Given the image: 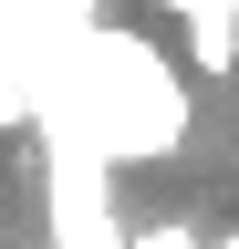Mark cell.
Returning <instances> with one entry per match:
<instances>
[{"instance_id":"6da1fadb","label":"cell","mask_w":239,"mask_h":249,"mask_svg":"<svg viewBox=\"0 0 239 249\" xmlns=\"http://www.w3.org/2000/svg\"><path fill=\"white\" fill-rule=\"evenodd\" d=\"M83 135H94L104 156H166L177 135H187V83H177L146 42L104 31L94 62H83Z\"/></svg>"},{"instance_id":"7a4b0ae2","label":"cell","mask_w":239,"mask_h":249,"mask_svg":"<svg viewBox=\"0 0 239 249\" xmlns=\"http://www.w3.org/2000/svg\"><path fill=\"white\" fill-rule=\"evenodd\" d=\"M187 62H198L208 83H229V73H239V21H229V11H198V21H187Z\"/></svg>"},{"instance_id":"3957f363","label":"cell","mask_w":239,"mask_h":249,"mask_svg":"<svg viewBox=\"0 0 239 249\" xmlns=\"http://www.w3.org/2000/svg\"><path fill=\"white\" fill-rule=\"evenodd\" d=\"M125 249H219V239H208L198 218H146V229H135Z\"/></svg>"},{"instance_id":"277c9868","label":"cell","mask_w":239,"mask_h":249,"mask_svg":"<svg viewBox=\"0 0 239 249\" xmlns=\"http://www.w3.org/2000/svg\"><path fill=\"white\" fill-rule=\"evenodd\" d=\"M229 21H239V0H229Z\"/></svg>"}]
</instances>
